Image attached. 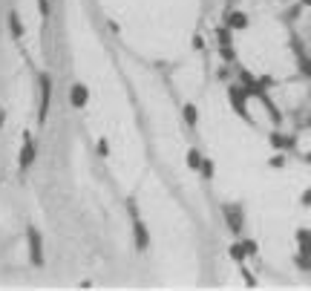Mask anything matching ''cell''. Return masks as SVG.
I'll list each match as a JSON object with an SVG mask.
<instances>
[{
    "label": "cell",
    "mask_w": 311,
    "mask_h": 291,
    "mask_svg": "<svg viewBox=\"0 0 311 291\" xmlns=\"http://www.w3.org/2000/svg\"><path fill=\"white\" fill-rule=\"evenodd\" d=\"M26 239H29V256L35 265H44V239L38 234V228H29L26 231Z\"/></svg>",
    "instance_id": "7a4b0ae2"
},
{
    "label": "cell",
    "mask_w": 311,
    "mask_h": 291,
    "mask_svg": "<svg viewBox=\"0 0 311 291\" xmlns=\"http://www.w3.org/2000/svg\"><path fill=\"white\" fill-rule=\"evenodd\" d=\"M185 118H187V124H196V107L193 104H185Z\"/></svg>",
    "instance_id": "7c38bea8"
},
{
    "label": "cell",
    "mask_w": 311,
    "mask_h": 291,
    "mask_svg": "<svg viewBox=\"0 0 311 291\" xmlns=\"http://www.w3.org/2000/svg\"><path fill=\"white\" fill-rule=\"evenodd\" d=\"M225 213H228V225H231V231H239V228H242L239 211H233V208H225Z\"/></svg>",
    "instance_id": "30bf717a"
},
{
    "label": "cell",
    "mask_w": 311,
    "mask_h": 291,
    "mask_svg": "<svg viewBox=\"0 0 311 291\" xmlns=\"http://www.w3.org/2000/svg\"><path fill=\"white\" fill-rule=\"evenodd\" d=\"M202 173L204 176H214V161H202Z\"/></svg>",
    "instance_id": "9a60e30c"
},
{
    "label": "cell",
    "mask_w": 311,
    "mask_h": 291,
    "mask_svg": "<svg viewBox=\"0 0 311 291\" xmlns=\"http://www.w3.org/2000/svg\"><path fill=\"white\" fill-rule=\"evenodd\" d=\"M9 29H12V35L15 38H23V26H20L18 12H9Z\"/></svg>",
    "instance_id": "9c48e42d"
},
{
    "label": "cell",
    "mask_w": 311,
    "mask_h": 291,
    "mask_svg": "<svg viewBox=\"0 0 311 291\" xmlns=\"http://www.w3.org/2000/svg\"><path fill=\"white\" fill-rule=\"evenodd\" d=\"M49 101H52V78L49 75H41V110H38V124L46 121V113H49Z\"/></svg>",
    "instance_id": "6da1fadb"
},
{
    "label": "cell",
    "mask_w": 311,
    "mask_h": 291,
    "mask_svg": "<svg viewBox=\"0 0 311 291\" xmlns=\"http://www.w3.org/2000/svg\"><path fill=\"white\" fill-rule=\"evenodd\" d=\"M231 101H233V110L239 115H245V92L242 89H236V87L231 89Z\"/></svg>",
    "instance_id": "8992f818"
},
{
    "label": "cell",
    "mask_w": 311,
    "mask_h": 291,
    "mask_svg": "<svg viewBox=\"0 0 311 291\" xmlns=\"http://www.w3.org/2000/svg\"><path fill=\"white\" fill-rule=\"evenodd\" d=\"M3 118H6V115H3V110H0V127H3Z\"/></svg>",
    "instance_id": "d6986e66"
},
{
    "label": "cell",
    "mask_w": 311,
    "mask_h": 291,
    "mask_svg": "<svg viewBox=\"0 0 311 291\" xmlns=\"http://www.w3.org/2000/svg\"><path fill=\"white\" fill-rule=\"evenodd\" d=\"M187 165H190V168H202V156H199V150L187 153Z\"/></svg>",
    "instance_id": "8fae6325"
},
{
    "label": "cell",
    "mask_w": 311,
    "mask_h": 291,
    "mask_svg": "<svg viewBox=\"0 0 311 291\" xmlns=\"http://www.w3.org/2000/svg\"><path fill=\"white\" fill-rule=\"evenodd\" d=\"M302 3H305V6H311V0H302Z\"/></svg>",
    "instance_id": "ffe728a7"
},
{
    "label": "cell",
    "mask_w": 311,
    "mask_h": 291,
    "mask_svg": "<svg viewBox=\"0 0 311 291\" xmlns=\"http://www.w3.org/2000/svg\"><path fill=\"white\" fill-rule=\"evenodd\" d=\"M302 202H305V205H311V190H305V193H302Z\"/></svg>",
    "instance_id": "e0dca14e"
},
{
    "label": "cell",
    "mask_w": 311,
    "mask_h": 291,
    "mask_svg": "<svg viewBox=\"0 0 311 291\" xmlns=\"http://www.w3.org/2000/svg\"><path fill=\"white\" fill-rule=\"evenodd\" d=\"M87 98H89V92H87L84 84H75V87H72V92H70L72 107H84V104H87Z\"/></svg>",
    "instance_id": "3957f363"
},
{
    "label": "cell",
    "mask_w": 311,
    "mask_h": 291,
    "mask_svg": "<svg viewBox=\"0 0 311 291\" xmlns=\"http://www.w3.org/2000/svg\"><path fill=\"white\" fill-rule=\"evenodd\" d=\"M297 242H300L302 254H311V231H297Z\"/></svg>",
    "instance_id": "ba28073f"
},
{
    "label": "cell",
    "mask_w": 311,
    "mask_h": 291,
    "mask_svg": "<svg viewBox=\"0 0 311 291\" xmlns=\"http://www.w3.org/2000/svg\"><path fill=\"white\" fill-rule=\"evenodd\" d=\"M302 70H305V72L311 75V61H302Z\"/></svg>",
    "instance_id": "ac0fdd59"
},
{
    "label": "cell",
    "mask_w": 311,
    "mask_h": 291,
    "mask_svg": "<svg viewBox=\"0 0 311 291\" xmlns=\"http://www.w3.org/2000/svg\"><path fill=\"white\" fill-rule=\"evenodd\" d=\"M98 153H101V156H107V139H101V141H98Z\"/></svg>",
    "instance_id": "2e32d148"
},
{
    "label": "cell",
    "mask_w": 311,
    "mask_h": 291,
    "mask_svg": "<svg viewBox=\"0 0 311 291\" xmlns=\"http://www.w3.org/2000/svg\"><path fill=\"white\" fill-rule=\"evenodd\" d=\"M228 26L231 29H245L248 26V18H245L242 12H231V15H228Z\"/></svg>",
    "instance_id": "52a82bcc"
},
{
    "label": "cell",
    "mask_w": 311,
    "mask_h": 291,
    "mask_svg": "<svg viewBox=\"0 0 311 291\" xmlns=\"http://www.w3.org/2000/svg\"><path fill=\"white\" fill-rule=\"evenodd\" d=\"M32 161H35V144H32V141L26 139V144H23V153H20V168L26 170L29 165H32Z\"/></svg>",
    "instance_id": "5b68a950"
},
{
    "label": "cell",
    "mask_w": 311,
    "mask_h": 291,
    "mask_svg": "<svg viewBox=\"0 0 311 291\" xmlns=\"http://www.w3.org/2000/svg\"><path fill=\"white\" fill-rule=\"evenodd\" d=\"M133 228H135V245H139V248H147V245H150V237H147V228L142 225V219H135Z\"/></svg>",
    "instance_id": "277c9868"
},
{
    "label": "cell",
    "mask_w": 311,
    "mask_h": 291,
    "mask_svg": "<svg viewBox=\"0 0 311 291\" xmlns=\"http://www.w3.org/2000/svg\"><path fill=\"white\" fill-rule=\"evenodd\" d=\"M38 12H41V15H49V0H38Z\"/></svg>",
    "instance_id": "5bb4252c"
},
{
    "label": "cell",
    "mask_w": 311,
    "mask_h": 291,
    "mask_svg": "<svg viewBox=\"0 0 311 291\" xmlns=\"http://www.w3.org/2000/svg\"><path fill=\"white\" fill-rule=\"evenodd\" d=\"M245 254H248V251H245V245H233L231 248V256H233V260H242Z\"/></svg>",
    "instance_id": "4fadbf2b"
}]
</instances>
